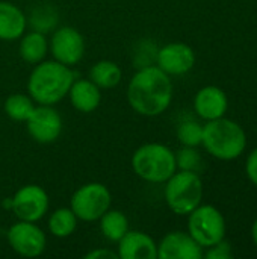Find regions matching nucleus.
Listing matches in <instances>:
<instances>
[{
	"mask_svg": "<svg viewBox=\"0 0 257 259\" xmlns=\"http://www.w3.org/2000/svg\"><path fill=\"white\" fill-rule=\"evenodd\" d=\"M127 100L135 112L144 117H158L168 109L173 100L171 77L158 65H145L129 82Z\"/></svg>",
	"mask_w": 257,
	"mask_h": 259,
	"instance_id": "1",
	"label": "nucleus"
},
{
	"mask_svg": "<svg viewBox=\"0 0 257 259\" xmlns=\"http://www.w3.org/2000/svg\"><path fill=\"white\" fill-rule=\"evenodd\" d=\"M73 82L74 73L68 65L58 61H41L29 76L27 90L35 103L53 106L68 96Z\"/></svg>",
	"mask_w": 257,
	"mask_h": 259,
	"instance_id": "2",
	"label": "nucleus"
},
{
	"mask_svg": "<svg viewBox=\"0 0 257 259\" xmlns=\"http://www.w3.org/2000/svg\"><path fill=\"white\" fill-rule=\"evenodd\" d=\"M203 147L217 159L233 161L247 147V135L242 126L230 118L221 117L203 126Z\"/></svg>",
	"mask_w": 257,
	"mask_h": 259,
	"instance_id": "3",
	"label": "nucleus"
},
{
	"mask_svg": "<svg viewBox=\"0 0 257 259\" xmlns=\"http://www.w3.org/2000/svg\"><path fill=\"white\" fill-rule=\"evenodd\" d=\"M132 168L142 181L165 184L176 171V153L159 143H148L138 147L132 156Z\"/></svg>",
	"mask_w": 257,
	"mask_h": 259,
	"instance_id": "4",
	"label": "nucleus"
},
{
	"mask_svg": "<svg viewBox=\"0 0 257 259\" xmlns=\"http://www.w3.org/2000/svg\"><path fill=\"white\" fill-rule=\"evenodd\" d=\"M203 199V182L195 171H176L165 182V202L177 215H188Z\"/></svg>",
	"mask_w": 257,
	"mask_h": 259,
	"instance_id": "5",
	"label": "nucleus"
},
{
	"mask_svg": "<svg viewBox=\"0 0 257 259\" xmlns=\"http://www.w3.org/2000/svg\"><path fill=\"white\" fill-rule=\"evenodd\" d=\"M188 234L201 246L211 247L226 237V219L212 205H198L188 214Z\"/></svg>",
	"mask_w": 257,
	"mask_h": 259,
	"instance_id": "6",
	"label": "nucleus"
},
{
	"mask_svg": "<svg viewBox=\"0 0 257 259\" xmlns=\"http://www.w3.org/2000/svg\"><path fill=\"white\" fill-rule=\"evenodd\" d=\"M112 196L106 185L98 182H91L82 185L71 197L70 208L83 222H97L111 208Z\"/></svg>",
	"mask_w": 257,
	"mask_h": 259,
	"instance_id": "7",
	"label": "nucleus"
},
{
	"mask_svg": "<svg viewBox=\"0 0 257 259\" xmlns=\"http://www.w3.org/2000/svg\"><path fill=\"white\" fill-rule=\"evenodd\" d=\"M48 196L39 185H24L11 199V208L18 220L33 222L41 220L48 211Z\"/></svg>",
	"mask_w": 257,
	"mask_h": 259,
	"instance_id": "8",
	"label": "nucleus"
},
{
	"mask_svg": "<svg viewBox=\"0 0 257 259\" xmlns=\"http://www.w3.org/2000/svg\"><path fill=\"white\" fill-rule=\"evenodd\" d=\"M8 243L11 249L24 258H36L45 250L47 238L41 228L33 222H23L12 225L8 231Z\"/></svg>",
	"mask_w": 257,
	"mask_h": 259,
	"instance_id": "9",
	"label": "nucleus"
},
{
	"mask_svg": "<svg viewBox=\"0 0 257 259\" xmlns=\"http://www.w3.org/2000/svg\"><path fill=\"white\" fill-rule=\"evenodd\" d=\"M48 47L55 61L68 67L80 62L85 55V39L82 33L71 26L56 29L52 35Z\"/></svg>",
	"mask_w": 257,
	"mask_h": 259,
	"instance_id": "10",
	"label": "nucleus"
},
{
	"mask_svg": "<svg viewBox=\"0 0 257 259\" xmlns=\"http://www.w3.org/2000/svg\"><path fill=\"white\" fill-rule=\"evenodd\" d=\"M26 124L29 135L39 144L55 143L62 134V118L50 105H36Z\"/></svg>",
	"mask_w": 257,
	"mask_h": 259,
	"instance_id": "11",
	"label": "nucleus"
},
{
	"mask_svg": "<svg viewBox=\"0 0 257 259\" xmlns=\"http://www.w3.org/2000/svg\"><path fill=\"white\" fill-rule=\"evenodd\" d=\"M156 62L168 76H179L192 70L195 64V53L192 47L185 42H170L159 49Z\"/></svg>",
	"mask_w": 257,
	"mask_h": 259,
	"instance_id": "12",
	"label": "nucleus"
},
{
	"mask_svg": "<svg viewBox=\"0 0 257 259\" xmlns=\"http://www.w3.org/2000/svg\"><path fill=\"white\" fill-rule=\"evenodd\" d=\"M158 258L161 259H201L203 247L188 234L182 231L167 234L158 246Z\"/></svg>",
	"mask_w": 257,
	"mask_h": 259,
	"instance_id": "13",
	"label": "nucleus"
},
{
	"mask_svg": "<svg viewBox=\"0 0 257 259\" xmlns=\"http://www.w3.org/2000/svg\"><path fill=\"white\" fill-rule=\"evenodd\" d=\"M229 108V99L226 93L215 85L203 87L194 97V109L197 115L206 121L217 120L226 115Z\"/></svg>",
	"mask_w": 257,
	"mask_h": 259,
	"instance_id": "14",
	"label": "nucleus"
},
{
	"mask_svg": "<svg viewBox=\"0 0 257 259\" xmlns=\"http://www.w3.org/2000/svg\"><path fill=\"white\" fill-rule=\"evenodd\" d=\"M117 253L120 259H156L158 244L144 232L127 231L126 235L118 241Z\"/></svg>",
	"mask_w": 257,
	"mask_h": 259,
	"instance_id": "15",
	"label": "nucleus"
},
{
	"mask_svg": "<svg viewBox=\"0 0 257 259\" xmlns=\"http://www.w3.org/2000/svg\"><path fill=\"white\" fill-rule=\"evenodd\" d=\"M71 106L83 114H89L95 111L101 100L100 88L91 79H79L74 80L68 91Z\"/></svg>",
	"mask_w": 257,
	"mask_h": 259,
	"instance_id": "16",
	"label": "nucleus"
},
{
	"mask_svg": "<svg viewBox=\"0 0 257 259\" xmlns=\"http://www.w3.org/2000/svg\"><path fill=\"white\" fill-rule=\"evenodd\" d=\"M24 12L11 2H0V39L14 41L18 39L26 30Z\"/></svg>",
	"mask_w": 257,
	"mask_h": 259,
	"instance_id": "17",
	"label": "nucleus"
},
{
	"mask_svg": "<svg viewBox=\"0 0 257 259\" xmlns=\"http://www.w3.org/2000/svg\"><path fill=\"white\" fill-rule=\"evenodd\" d=\"M47 52H48V41L42 32L32 30L20 36L18 53L23 61L29 64H38L45 58Z\"/></svg>",
	"mask_w": 257,
	"mask_h": 259,
	"instance_id": "18",
	"label": "nucleus"
},
{
	"mask_svg": "<svg viewBox=\"0 0 257 259\" xmlns=\"http://www.w3.org/2000/svg\"><path fill=\"white\" fill-rule=\"evenodd\" d=\"M89 79L100 88V90H111L115 88L121 79L123 71L118 64L112 61H98L89 70Z\"/></svg>",
	"mask_w": 257,
	"mask_h": 259,
	"instance_id": "19",
	"label": "nucleus"
},
{
	"mask_svg": "<svg viewBox=\"0 0 257 259\" xmlns=\"http://www.w3.org/2000/svg\"><path fill=\"white\" fill-rule=\"evenodd\" d=\"M100 229L106 240L112 243H118L129 231V220L123 212L109 208L100 217Z\"/></svg>",
	"mask_w": 257,
	"mask_h": 259,
	"instance_id": "20",
	"label": "nucleus"
},
{
	"mask_svg": "<svg viewBox=\"0 0 257 259\" xmlns=\"http://www.w3.org/2000/svg\"><path fill=\"white\" fill-rule=\"evenodd\" d=\"M77 226V217L71 208H58L48 219V231L56 238L70 237Z\"/></svg>",
	"mask_w": 257,
	"mask_h": 259,
	"instance_id": "21",
	"label": "nucleus"
},
{
	"mask_svg": "<svg viewBox=\"0 0 257 259\" xmlns=\"http://www.w3.org/2000/svg\"><path fill=\"white\" fill-rule=\"evenodd\" d=\"M35 102L30 96L26 94H11L5 100V112L14 121H26L32 111L35 109Z\"/></svg>",
	"mask_w": 257,
	"mask_h": 259,
	"instance_id": "22",
	"label": "nucleus"
},
{
	"mask_svg": "<svg viewBox=\"0 0 257 259\" xmlns=\"http://www.w3.org/2000/svg\"><path fill=\"white\" fill-rule=\"evenodd\" d=\"M177 140L182 146L197 147L203 140V126L195 120H185L177 127Z\"/></svg>",
	"mask_w": 257,
	"mask_h": 259,
	"instance_id": "23",
	"label": "nucleus"
},
{
	"mask_svg": "<svg viewBox=\"0 0 257 259\" xmlns=\"http://www.w3.org/2000/svg\"><path fill=\"white\" fill-rule=\"evenodd\" d=\"M201 156L200 153L195 150V147H188V146H183L177 155H176V164H177V168L180 170H185V171H195L198 173V170L201 168Z\"/></svg>",
	"mask_w": 257,
	"mask_h": 259,
	"instance_id": "24",
	"label": "nucleus"
},
{
	"mask_svg": "<svg viewBox=\"0 0 257 259\" xmlns=\"http://www.w3.org/2000/svg\"><path fill=\"white\" fill-rule=\"evenodd\" d=\"M32 26L33 30L45 33L56 24V12L52 8H39L32 12Z\"/></svg>",
	"mask_w": 257,
	"mask_h": 259,
	"instance_id": "25",
	"label": "nucleus"
},
{
	"mask_svg": "<svg viewBox=\"0 0 257 259\" xmlns=\"http://www.w3.org/2000/svg\"><path fill=\"white\" fill-rule=\"evenodd\" d=\"M203 256L206 259H232V244L226 240H221L220 243L208 247V252Z\"/></svg>",
	"mask_w": 257,
	"mask_h": 259,
	"instance_id": "26",
	"label": "nucleus"
},
{
	"mask_svg": "<svg viewBox=\"0 0 257 259\" xmlns=\"http://www.w3.org/2000/svg\"><path fill=\"white\" fill-rule=\"evenodd\" d=\"M245 175L248 178V181L257 187V147L253 149L245 161Z\"/></svg>",
	"mask_w": 257,
	"mask_h": 259,
	"instance_id": "27",
	"label": "nucleus"
},
{
	"mask_svg": "<svg viewBox=\"0 0 257 259\" xmlns=\"http://www.w3.org/2000/svg\"><path fill=\"white\" fill-rule=\"evenodd\" d=\"M86 259H118V253L109 250V249H95L85 255Z\"/></svg>",
	"mask_w": 257,
	"mask_h": 259,
	"instance_id": "28",
	"label": "nucleus"
},
{
	"mask_svg": "<svg viewBox=\"0 0 257 259\" xmlns=\"http://www.w3.org/2000/svg\"><path fill=\"white\" fill-rule=\"evenodd\" d=\"M251 238H253V243H254V246L257 247V219L254 220L253 226H251Z\"/></svg>",
	"mask_w": 257,
	"mask_h": 259,
	"instance_id": "29",
	"label": "nucleus"
}]
</instances>
